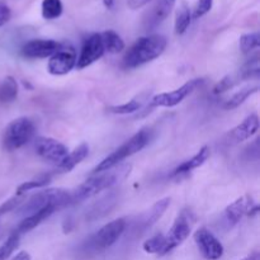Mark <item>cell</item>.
<instances>
[{
    "label": "cell",
    "instance_id": "29",
    "mask_svg": "<svg viewBox=\"0 0 260 260\" xmlns=\"http://www.w3.org/2000/svg\"><path fill=\"white\" fill-rule=\"evenodd\" d=\"M142 108V101L134 98L128 101L124 104H119V106H111L107 108L109 113L113 114H132L135 112L140 111Z\"/></svg>",
    "mask_w": 260,
    "mask_h": 260
},
{
    "label": "cell",
    "instance_id": "14",
    "mask_svg": "<svg viewBox=\"0 0 260 260\" xmlns=\"http://www.w3.org/2000/svg\"><path fill=\"white\" fill-rule=\"evenodd\" d=\"M63 47L62 43L55 40H30L22 47L20 52L27 58H46L55 55Z\"/></svg>",
    "mask_w": 260,
    "mask_h": 260
},
{
    "label": "cell",
    "instance_id": "17",
    "mask_svg": "<svg viewBox=\"0 0 260 260\" xmlns=\"http://www.w3.org/2000/svg\"><path fill=\"white\" fill-rule=\"evenodd\" d=\"M89 155V145L83 142V144L79 145L75 150H73L71 152H69L68 156L57 164V168L53 170L52 174H66V173H70L76 165L80 164L84 159Z\"/></svg>",
    "mask_w": 260,
    "mask_h": 260
},
{
    "label": "cell",
    "instance_id": "24",
    "mask_svg": "<svg viewBox=\"0 0 260 260\" xmlns=\"http://www.w3.org/2000/svg\"><path fill=\"white\" fill-rule=\"evenodd\" d=\"M260 75V60L259 56H253L250 60L246 61L240 69L238 74V79L240 80H248V79H256Z\"/></svg>",
    "mask_w": 260,
    "mask_h": 260
},
{
    "label": "cell",
    "instance_id": "33",
    "mask_svg": "<svg viewBox=\"0 0 260 260\" xmlns=\"http://www.w3.org/2000/svg\"><path fill=\"white\" fill-rule=\"evenodd\" d=\"M213 0H198L197 4H196L194 10H193L192 18L198 19V18L203 17L205 14H207L211 9H212Z\"/></svg>",
    "mask_w": 260,
    "mask_h": 260
},
{
    "label": "cell",
    "instance_id": "31",
    "mask_svg": "<svg viewBox=\"0 0 260 260\" xmlns=\"http://www.w3.org/2000/svg\"><path fill=\"white\" fill-rule=\"evenodd\" d=\"M164 235L159 234V235H155L152 238L147 239L144 243V245H142V249L149 254H157V255L161 256L162 250H164Z\"/></svg>",
    "mask_w": 260,
    "mask_h": 260
},
{
    "label": "cell",
    "instance_id": "20",
    "mask_svg": "<svg viewBox=\"0 0 260 260\" xmlns=\"http://www.w3.org/2000/svg\"><path fill=\"white\" fill-rule=\"evenodd\" d=\"M170 201H172L170 197H165L162 200L157 201L145 215H142L141 221L139 222V228H142L145 230V229L151 228L152 225H155L164 216L165 211L170 206Z\"/></svg>",
    "mask_w": 260,
    "mask_h": 260
},
{
    "label": "cell",
    "instance_id": "38",
    "mask_svg": "<svg viewBox=\"0 0 260 260\" xmlns=\"http://www.w3.org/2000/svg\"><path fill=\"white\" fill-rule=\"evenodd\" d=\"M240 260H259V253L258 251H254V253L249 254L248 256H245V258H243Z\"/></svg>",
    "mask_w": 260,
    "mask_h": 260
},
{
    "label": "cell",
    "instance_id": "22",
    "mask_svg": "<svg viewBox=\"0 0 260 260\" xmlns=\"http://www.w3.org/2000/svg\"><path fill=\"white\" fill-rule=\"evenodd\" d=\"M52 175H53L52 173H46V174L38 175V177L35 178V179L22 183V184L17 188V190H15V196H23L27 192H29V190L46 187V185H48L51 183Z\"/></svg>",
    "mask_w": 260,
    "mask_h": 260
},
{
    "label": "cell",
    "instance_id": "15",
    "mask_svg": "<svg viewBox=\"0 0 260 260\" xmlns=\"http://www.w3.org/2000/svg\"><path fill=\"white\" fill-rule=\"evenodd\" d=\"M259 129V117L256 113L246 117L240 124L233 128L229 134V142L231 144H240L246 141L258 132Z\"/></svg>",
    "mask_w": 260,
    "mask_h": 260
},
{
    "label": "cell",
    "instance_id": "6",
    "mask_svg": "<svg viewBox=\"0 0 260 260\" xmlns=\"http://www.w3.org/2000/svg\"><path fill=\"white\" fill-rule=\"evenodd\" d=\"M194 221V213H193L189 208H184L183 211H180L179 215L175 217L170 230L168 231L167 235H164L165 245L161 256L169 254L170 251L174 250L175 248L182 245V244L187 240L190 231H192Z\"/></svg>",
    "mask_w": 260,
    "mask_h": 260
},
{
    "label": "cell",
    "instance_id": "19",
    "mask_svg": "<svg viewBox=\"0 0 260 260\" xmlns=\"http://www.w3.org/2000/svg\"><path fill=\"white\" fill-rule=\"evenodd\" d=\"M210 147L203 146L194 156H192L190 159L185 160L182 164L178 165V167L172 172L170 177H180V175L188 174V173H190L192 170L202 167V165L207 161L208 157H210Z\"/></svg>",
    "mask_w": 260,
    "mask_h": 260
},
{
    "label": "cell",
    "instance_id": "23",
    "mask_svg": "<svg viewBox=\"0 0 260 260\" xmlns=\"http://www.w3.org/2000/svg\"><path fill=\"white\" fill-rule=\"evenodd\" d=\"M18 96V84L13 76H7L0 84V102L10 103Z\"/></svg>",
    "mask_w": 260,
    "mask_h": 260
},
{
    "label": "cell",
    "instance_id": "35",
    "mask_svg": "<svg viewBox=\"0 0 260 260\" xmlns=\"http://www.w3.org/2000/svg\"><path fill=\"white\" fill-rule=\"evenodd\" d=\"M10 17H12V10L4 3H0V27L4 25L5 23L9 22Z\"/></svg>",
    "mask_w": 260,
    "mask_h": 260
},
{
    "label": "cell",
    "instance_id": "7",
    "mask_svg": "<svg viewBox=\"0 0 260 260\" xmlns=\"http://www.w3.org/2000/svg\"><path fill=\"white\" fill-rule=\"evenodd\" d=\"M127 228L126 218H116L99 229L88 241V248L94 251H103L113 246L123 235Z\"/></svg>",
    "mask_w": 260,
    "mask_h": 260
},
{
    "label": "cell",
    "instance_id": "2",
    "mask_svg": "<svg viewBox=\"0 0 260 260\" xmlns=\"http://www.w3.org/2000/svg\"><path fill=\"white\" fill-rule=\"evenodd\" d=\"M167 45V38L161 35H150L139 38L126 52L122 65L127 70H131L151 62L164 52Z\"/></svg>",
    "mask_w": 260,
    "mask_h": 260
},
{
    "label": "cell",
    "instance_id": "37",
    "mask_svg": "<svg viewBox=\"0 0 260 260\" xmlns=\"http://www.w3.org/2000/svg\"><path fill=\"white\" fill-rule=\"evenodd\" d=\"M32 258H30V254L28 253V251H19V253L17 254V255L14 256L12 260H30Z\"/></svg>",
    "mask_w": 260,
    "mask_h": 260
},
{
    "label": "cell",
    "instance_id": "27",
    "mask_svg": "<svg viewBox=\"0 0 260 260\" xmlns=\"http://www.w3.org/2000/svg\"><path fill=\"white\" fill-rule=\"evenodd\" d=\"M259 90V86H248V88H244L241 90H239L238 93L234 94L231 98H229L225 103V109H235L239 106L244 103L249 96H251L253 94H255Z\"/></svg>",
    "mask_w": 260,
    "mask_h": 260
},
{
    "label": "cell",
    "instance_id": "34",
    "mask_svg": "<svg viewBox=\"0 0 260 260\" xmlns=\"http://www.w3.org/2000/svg\"><path fill=\"white\" fill-rule=\"evenodd\" d=\"M23 202H24V201H23V196H14V197L8 200L7 202H4L0 206V216L15 210V208H17L18 206L22 205Z\"/></svg>",
    "mask_w": 260,
    "mask_h": 260
},
{
    "label": "cell",
    "instance_id": "18",
    "mask_svg": "<svg viewBox=\"0 0 260 260\" xmlns=\"http://www.w3.org/2000/svg\"><path fill=\"white\" fill-rule=\"evenodd\" d=\"M57 210L58 208L53 207V206H48V207L42 208V210H40V211H37V212L32 213V215L27 216L24 220L20 221L19 225L17 226V229H15L14 231L17 234H19L20 236L25 233H29L30 230H33L35 228H37L40 223H42L43 221L47 220L50 216H52Z\"/></svg>",
    "mask_w": 260,
    "mask_h": 260
},
{
    "label": "cell",
    "instance_id": "39",
    "mask_svg": "<svg viewBox=\"0 0 260 260\" xmlns=\"http://www.w3.org/2000/svg\"><path fill=\"white\" fill-rule=\"evenodd\" d=\"M103 4L107 9H112L114 7V0H103Z\"/></svg>",
    "mask_w": 260,
    "mask_h": 260
},
{
    "label": "cell",
    "instance_id": "12",
    "mask_svg": "<svg viewBox=\"0 0 260 260\" xmlns=\"http://www.w3.org/2000/svg\"><path fill=\"white\" fill-rule=\"evenodd\" d=\"M36 152L47 161L60 164L69 154L66 145L52 137H38L35 142Z\"/></svg>",
    "mask_w": 260,
    "mask_h": 260
},
{
    "label": "cell",
    "instance_id": "10",
    "mask_svg": "<svg viewBox=\"0 0 260 260\" xmlns=\"http://www.w3.org/2000/svg\"><path fill=\"white\" fill-rule=\"evenodd\" d=\"M194 241L201 255L206 260H218L223 255V245L208 229L201 228L194 233Z\"/></svg>",
    "mask_w": 260,
    "mask_h": 260
},
{
    "label": "cell",
    "instance_id": "11",
    "mask_svg": "<svg viewBox=\"0 0 260 260\" xmlns=\"http://www.w3.org/2000/svg\"><path fill=\"white\" fill-rule=\"evenodd\" d=\"M104 53L106 51H104L103 42H102L101 33H93L84 41L83 46H81L80 55L76 58V68L78 70L88 68L91 63L101 60Z\"/></svg>",
    "mask_w": 260,
    "mask_h": 260
},
{
    "label": "cell",
    "instance_id": "36",
    "mask_svg": "<svg viewBox=\"0 0 260 260\" xmlns=\"http://www.w3.org/2000/svg\"><path fill=\"white\" fill-rule=\"evenodd\" d=\"M151 0H127V7L132 10H137L140 8L145 7L146 4H149Z\"/></svg>",
    "mask_w": 260,
    "mask_h": 260
},
{
    "label": "cell",
    "instance_id": "28",
    "mask_svg": "<svg viewBox=\"0 0 260 260\" xmlns=\"http://www.w3.org/2000/svg\"><path fill=\"white\" fill-rule=\"evenodd\" d=\"M20 241V235L17 234L15 231H13L9 236H8L7 240L3 243V245L0 246V260H7L8 258L12 256V254L17 250V248L19 246Z\"/></svg>",
    "mask_w": 260,
    "mask_h": 260
},
{
    "label": "cell",
    "instance_id": "13",
    "mask_svg": "<svg viewBox=\"0 0 260 260\" xmlns=\"http://www.w3.org/2000/svg\"><path fill=\"white\" fill-rule=\"evenodd\" d=\"M76 52L73 47H62L48 60L47 70L51 75H66L76 66Z\"/></svg>",
    "mask_w": 260,
    "mask_h": 260
},
{
    "label": "cell",
    "instance_id": "26",
    "mask_svg": "<svg viewBox=\"0 0 260 260\" xmlns=\"http://www.w3.org/2000/svg\"><path fill=\"white\" fill-rule=\"evenodd\" d=\"M190 22H192V12H190V9L187 5H182L177 12V15H175V33L177 35H183V33L187 32V29L190 25Z\"/></svg>",
    "mask_w": 260,
    "mask_h": 260
},
{
    "label": "cell",
    "instance_id": "1",
    "mask_svg": "<svg viewBox=\"0 0 260 260\" xmlns=\"http://www.w3.org/2000/svg\"><path fill=\"white\" fill-rule=\"evenodd\" d=\"M129 172H131V165H123V167H118L116 169L112 168L106 172L93 174L71 193L70 203L83 202L103 190L109 189L117 183L121 182L122 179H124L129 174Z\"/></svg>",
    "mask_w": 260,
    "mask_h": 260
},
{
    "label": "cell",
    "instance_id": "32",
    "mask_svg": "<svg viewBox=\"0 0 260 260\" xmlns=\"http://www.w3.org/2000/svg\"><path fill=\"white\" fill-rule=\"evenodd\" d=\"M238 81H239L238 76H234V75L225 76V78L221 79V80L213 86V90H212L213 94H222L225 93V91L230 90L231 88L235 86V84L238 83Z\"/></svg>",
    "mask_w": 260,
    "mask_h": 260
},
{
    "label": "cell",
    "instance_id": "9",
    "mask_svg": "<svg viewBox=\"0 0 260 260\" xmlns=\"http://www.w3.org/2000/svg\"><path fill=\"white\" fill-rule=\"evenodd\" d=\"M258 211V203H255L251 196L245 194L234 201L231 205L226 207L225 212H223V218H225V222L229 228H234L243 220V217L256 215Z\"/></svg>",
    "mask_w": 260,
    "mask_h": 260
},
{
    "label": "cell",
    "instance_id": "16",
    "mask_svg": "<svg viewBox=\"0 0 260 260\" xmlns=\"http://www.w3.org/2000/svg\"><path fill=\"white\" fill-rule=\"evenodd\" d=\"M174 5L175 0H157L155 7L152 8L151 12L147 14V18L145 19V25L147 29H154L157 25L161 24L169 17Z\"/></svg>",
    "mask_w": 260,
    "mask_h": 260
},
{
    "label": "cell",
    "instance_id": "4",
    "mask_svg": "<svg viewBox=\"0 0 260 260\" xmlns=\"http://www.w3.org/2000/svg\"><path fill=\"white\" fill-rule=\"evenodd\" d=\"M70 201L71 193L69 190L62 189V188H51V189L37 192L27 202H23L20 205L19 213L29 216L42 208L48 207V206H53L60 210V208L70 205Z\"/></svg>",
    "mask_w": 260,
    "mask_h": 260
},
{
    "label": "cell",
    "instance_id": "8",
    "mask_svg": "<svg viewBox=\"0 0 260 260\" xmlns=\"http://www.w3.org/2000/svg\"><path fill=\"white\" fill-rule=\"evenodd\" d=\"M202 79H192V80L187 81V83L183 84L182 86H179V88L175 89V90L169 91V93L156 94V95L152 96V98L150 99L149 104H147V111H149V109L159 108V107L172 108V107L178 106V104L182 103L188 95H190L198 86L202 85Z\"/></svg>",
    "mask_w": 260,
    "mask_h": 260
},
{
    "label": "cell",
    "instance_id": "25",
    "mask_svg": "<svg viewBox=\"0 0 260 260\" xmlns=\"http://www.w3.org/2000/svg\"><path fill=\"white\" fill-rule=\"evenodd\" d=\"M63 12V4L61 0H43L41 5L42 17L47 20L57 19Z\"/></svg>",
    "mask_w": 260,
    "mask_h": 260
},
{
    "label": "cell",
    "instance_id": "5",
    "mask_svg": "<svg viewBox=\"0 0 260 260\" xmlns=\"http://www.w3.org/2000/svg\"><path fill=\"white\" fill-rule=\"evenodd\" d=\"M36 124L28 117L15 118L5 127L3 134V146L8 151H14L27 145L35 137Z\"/></svg>",
    "mask_w": 260,
    "mask_h": 260
},
{
    "label": "cell",
    "instance_id": "3",
    "mask_svg": "<svg viewBox=\"0 0 260 260\" xmlns=\"http://www.w3.org/2000/svg\"><path fill=\"white\" fill-rule=\"evenodd\" d=\"M150 139H151V132H150V129H140V131L137 132V134H135L131 139H128L123 145H121L118 149H116L112 154H109L108 156L104 157V159L91 170V175L106 172V170L112 169V168H116L117 165L121 161H123L124 159H127V157L132 156V155L141 151V150L149 144Z\"/></svg>",
    "mask_w": 260,
    "mask_h": 260
},
{
    "label": "cell",
    "instance_id": "30",
    "mask_svg": "<svg viewBox=\"0 0 260 260\" xmlns=\"http://www.w3.org/2000/svg\"><path fill=\"white\" fill-rule=\"evenodd\" d=\"M260 46V35L259 32L246 33L240 37V50L241 52L248 55V53L253 52L254 50L259 48Z\"/></svg>",
    "mask_w": 260,
    "mask_h": 260
},
{
    "label": "cell",
    "instance_id": "21",
    "mask_svg": "<svg viewBox=\"0 0 260 260\" xmlns=\"http://www.w3.org/2000/svg\"><path fill=\"white\" fill-rule=\"evenodd\" d=\"M102 42L106 52L109 53H119L124 50V42L121 38V36L114 30L108 29L101 33Z\"/></svg>",
    "mask_w": 260,
    "mask_h": 260
}]
</instances>
